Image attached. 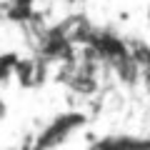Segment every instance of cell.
I'll return each instance as SVG.
<instances>
[{
	"label": "cell",
	"instance_id": "6da1fadb",
	"mask_svg": "<svg viewBox=\"0 0 150 150\" xmlns=\"http://www.w3.org/2000/svg\"><path fill=\"white\" fill-rule=\"evenodd\" d=\"M83 125H85V115L78 112V110L55 115V118L35 135V140L30 143V150H55V148H60V145H65L78 130H83Z\"/></svg>",
	"mask_w": 150,
	"mask_h": 150
},
{
	"label": "cell",
	"instance_id": "7a4b0ae2",
	"mask_svg": "<svg viewBox=\"0 0 150 150\" xmlns=\"http://www.w3.org/2000/svg\"><path fill=\"white\" fill-rule=\"evenodd\" d=\"M8 118V103H5V98H0V123Z\"/></svg>",
	"mask_w": 150,
	"mask_h": 150
},
{
	"label": "cell",
	"instance_id": "3957f363",
	"mask_svg": "<svg viewBox=\"0 0 150 150\" xmlns=\"http://www.w3.org/2000/svg\"><path fill=\"white\" fill-rule=\"evenodd\" d=\"M145 20H148V28H150V5H148V10H145Z\"/></svg>",
	"mask_w": 150,
	"mask_h": 150
},
{
	"label": "cell",
	"instance_id": "277c9868",
	"mask_svg": "<svg viewBox=\"0 0 150 150\" xmlns=\"http://www.w3.org/2000/svg\"><path fill=\"white\" fill-rule=\"evenodd\" d=\"M68 3H70V0H68Z\"/></svg>",
	"mask_w": 150,
	"mask_h": 150
}]
</instances>
